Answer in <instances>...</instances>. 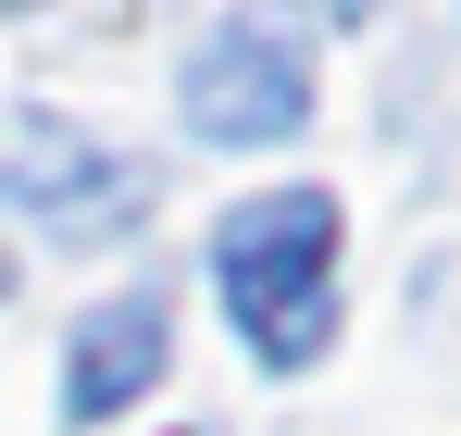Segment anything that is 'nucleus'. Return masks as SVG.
<instances>
[{
    "instance_id": "nucleus-1",
    "label": "nucleus",
    "mask_w": 461,
    "mask_h": 436,
    "mask_svg": "<svg viewBox=\"0 0 461 436\" xmlns=\"http://www.w3.org/2000/svg\"><path fill=\"white\" fill-rule=\"evenodd\" d=\"M337 200L324 187H275V200H237L225 237H212V287H225L237 337L262 350L275 374L324 362V337H337Z\"/></svg>"
},
{
    "instance_id": "nucleus-2",
    "label": "nucleus",
    "mask_w": 461,
    "mask_h": 436,
    "mask_svg": "<svg viewBox=\"0 0 461 436\" xmlns=\"http://www.w3.org/2000/svg\"><path fill=\"white\" fill-rule=\"evenodd\" d=\"M187 125L200 138H225V150H249V138H300L312 125V13L300 0H249V13H225L200 50H187Z\"/></svg>"
},
{
    "instance_id": "nucleus-3",
    "label": "nucleus",
    "mask_w": 461,
    "mask_h": 436,
    "mask_svg": "<svg viewBox=\"0 0 461 436\" xmlns=\"http://www.w3.org/2000/svg\"><path fill=\"white\" fill-rule=\"evenodd\" d=\"M175 362V324H162V287H125L100 299L76 324V350H63V412L76 424H113L125 399H150V374Z\"/></svg>"
},
{
    "instance_id": "nucleus-4",
    "label": "nucleus",
    "mask_w": 461,
    "mask_h": 436,
    "mask_svg": "<svg viewBox=\"0 0 461 436\" xmlns=\"http://www.w3.org/2000/svg\"><path fill=\"white\" fill-rule=\"evenodd\" d=\"M0 13H25V0H0Z\"/></svg>"
}]
</instances>
